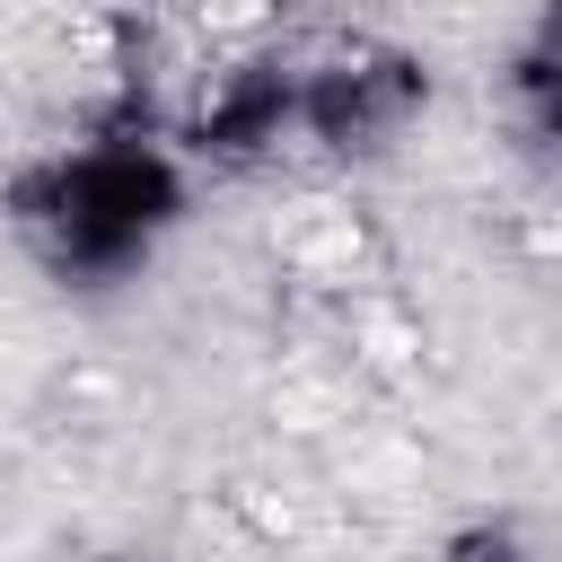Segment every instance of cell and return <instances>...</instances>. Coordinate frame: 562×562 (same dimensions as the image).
<instances>
[]
</instances>
